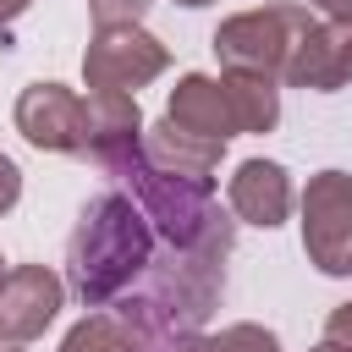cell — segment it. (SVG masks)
<instances>
[{
	"label": "cell",
	"mask_w": 352,
	"mask_h": 352,
	"mask_svg": "<svg viewBox=\"0 0 352 352\" xmlns=\"http://www.w3.org/2000/svg\"><path fill=\"white\" fill-rule=\"evenodd\" d=\"M176 6H187V11H198V6H214V0H176Z\"/></svg>",
	"instance_id": "23"
},
{
	"label": "cell",
	"mask_w": 352,
	"mask_h": 352,
	"mask_svg": "<svg viewBox=\"0 0 352 352\" xmlns=\"http://www.w3.org/2000/svg\"><path fill=\"white\" fill-rule=\"evenodd\" d=\"M302 253L319 275H352V176L319 170L302 192Z\"/></svg>",
	"instance_id": "6"
},
{
	"label": "cell",
	"mask_w": 352,
	"mask_h": 352,
	"mask_svg": "<svg viewBox=\"0 0 352 352\" xmlns=\"http://www.w3.org/2000/svg\"><path fill=\"white\" fill-rule=\"evenodd\" d=\"M286 82L308 88V94H341L352 82V22H341V16L314 22L292 50Z\"/></svg>",
	"instance_id": "10"
},
{
	"label": "cell",
	"mask_w": 352,
	"mask_h": 352,
	"mask_svg": "<svg viewBox=\"0 0 352 352\" xmlns=\"http://www.w3.org/2000/svg\"><path fill=\"white\" fill-rule=\"evenodd\" d=\"M60 302H66V280L50 264H16V270H6V280H0V341L22 346V341L44 336L55 324Z\"/></svg>",
	"instance_id": "8"
},
{
	"label": "cell",
	"mask_w": 352,
	"mask_h": 352,
	"mask_svg": "<svg viewBox=\"0 0 352 352\" xmlns=\"http://www.w3.org/2000/svg\"><path fill=\"white\" fill-rule=\"evenodd\" d=\"M28 6H33V0H0V33H6V28H11V22L28 11Z\"/></svg>",
	"instance_id": "21"
},
{
	"label": "cell",
	"mask_w": 352,
	"mask_h": 352,
	"mask_svg": "<svg viewBox=\"0 0 352 352\" xmlns=\"http://www.w3.org/2000/svg\"><path fill=\"white\" fill-rule=\"evenodd\" d=\"M121 182H126V198L148 214V226L165 248H204V242L236 236V220L220 209L214 182L176 176V170H160L148 160H138Z\"/></svg>",
	"instance_id": "3"
},
{
	"label": "cell",
	"mask_w": 352,
	"mask_h": 352,
	"mask_svg": "<svg viewBox=\"0 0 352 352\" xmlns=\"http://www.w3.org/2000/svg\"><path fill=\"white\" fill-rule=\"evenodd\" d=\"M308 6H319L324 16H341V22H352V0H308Z\"/></svg>",
	"instance_id": "20"
},
{
	"label": "cell",
	"mask_w": 352,
	"mask_h": 352,
	"mask_svg": "<svg viewBox=\"0 0 352 352\" xmlns=\"http://www.w3.org/2000/svg\"><path fill=\"white\" fill-rule=\"evenodd\" d=\"M16 198H22V170H16L11 154H0V214L16 209Z\"/></svg>",
	"instance_id": "19"
},
{
	"label": "cell",
	"mask_w": 352,
	"mask_h": 352,
	"mask_svg": "<svg viewBox=\"0 0 352 352\" xmlns=\"http://www.w3.org/2000/svg\"><path fill=\"white\" fill-rule=\"evenodd\" d=\"M220 88H226V104H231L236 132H275V121H280V88H275V77L226 72Z\"/></svg>",
	"instance_id": "14"
},
{
	"label": "cell",
	"mask_w": 352,
	"mask_h": 352,
	"mask_svg": "<svg viewBox=\"0 0 352 352\" xmlns=\"http://www.w3.org/2000/svg\"><path fill=\"white\" fill-rule=\"evenodd\" d=\"M60 352H126V336L116 330L110 314H82V319L66 330Z\"/></svg>",
	"instance_id": "16"
},
{
	"label": "cell",
	"mask_w": 352,
	"mask_h": 352,
	"mask_svg": "<svg viewBox=\"0 0 352 352\" xmlns=\"http://www.w3.org/2000/svg\"><path fill=\"white\" fill-rule=\"evenodd\" d=\"M226 198H231V214H236V220L275 231V226L292 214V176H286V165H275V160H242V165L231 170Z\"/></svg>",
	"instance_id": "11"
},
{
	"label": "cell",
	"mask_w": 352,
	"mask_h": 352,
	"mask_svg": "<svg viewBox=\"0 0 352 352\" xmlns=\"http://www.w3.org/2000/svg\"><path fill=\"white\" fill-rule=\"evenodd\" d=\"M16 132L44 154H88V99L66 82H28L16 94Z\"/></svg>",
	"instance_id": "7"
},
{
	"label": "cell",
	"mask_w": 352,
	"mask_h": 352,
	"mask_svg": "<svg viewBox=\"0 0 352 352\" xmlns=\"http://www.w3.org/2000/svg\"><path fill=\"white\" fill-rule=\"evenodd\" d=\"M143 110L138 94H94L88 99V154L104 176H126L143 160Z\"/></svg>",
	"instance_id": "9"
},
{
	"label": "cell",
	"mask_w": 352,
	"mask_h": 352,
	"mask_svg": "<svg viewBox=\"0 0 352 352\" xmlns=\"http://www.w3.org/2000/svg\"><path fill=\"white\" fill-rule=\"evenodd\" d=\"M187 352H280V336L275 330H264V324H253V319H242V324H226V330H204Z\"/></svg>",
	"instance_id": "15"
},
{
	"label": "cell",
	"mask_w": 352,
	"mask_h": 352,
	"mask_svg": "<svg viewBox=\"0 0 352 352\" xmlns=\"http://www.w3.org/2000/svg\"><path fill=\"white\" fill-rule=\"evenodd\" d=\"M170 66V50L138 28V22H121V28H94L88 50H82V82L94 94H138L148 88L160 72Z\"/></svg>",
	"instance_id": "5"
},
{
	"label": "cell",
	"mask_w": 352,
	"mask_h": 352,
	"mask_svg": "<svg viewBox=\"0 0 352 352\" xmlns=\"http://www.w3.org/2000/svg\"><path fill=\"white\" fill-rule=\"evenodd\" d=\"M165 121L182 126V132H192V138H209V143H231V138H236L226 88H220V77H204V72H187V77L170 88Z\"/></svg>",
	"instance_id": "12"
},
{
	"label": "cell",
	"mask_w": 352,
	"mask_h": 352,
	"mask_svg": "<svg viewBox=\"0 0 352 352\" xmlns=\"http://www.w3.org/2000/svg\"><path fill=\"white\" fill-rule=\"evenodd\" d=\"M324 341H336V346L352 352V302H336V308H330V319H324Z\"/></svg>",
	"instance_id": "18"
},
{
	"label": "cell",
	"mask_w": 352,
	"mask_h": 352,
	"mask_svg": "<svg viewBox=\"0 0 352 352\" xmlns=\"http://www.w3.org/2000/svg\"><path fill=\"white\" fill-rule=\"evenodd\" d=\"M0 280H6V258H0Z\"/></svg>",
	"instance_id": "25"
},
{
	"label": "cell",
	"mask_w": 352,
	"mask_h": 352,
	"mask_svg": "<svg viewBox=\"0 0 352 352\" xmlns=\"http://www.w3.org/2000/svg\"><path fill=\"white\" fill-rule=\"evenodd\" d=\"M314 352H346V346H336V341H319V346H314Z\"/></svg>",
	"instance_id": "22"
},
{
	"label": "cell",
	"mask_w": 352,
	"mask_h": 352,
	"mask_svg": "<svg viewBox=\"0 0 352 352\" xmlns=\"http://www.w3.org/2000/svg\"><path fill=\"white\" fill-rule=\"evenodd\" d=\"M154 253H160V236H154L148 214L126 192H99V198H88V209L77 214V226L66 236V280L82 308L104 314L143 280Z\"/></svg>",
	"instance_id": "2"
},
{
	"label": "cell",
	"mask_w": 352,
	"mask_h": 352,
	"mask_svg": "<svg viewBox=\"0 0 352 352\" xmlns=\"http://www.w3.org/2000/svg\"><path fill=\"white\" fill-rule=\"evenodd\" d=\"M231 242L236 236H220L204 248H165L160 242L143 280L121 302L104 308L116 319V330L126 336V352H187L204 336V324L226 292Z\"/></svg>",
	"instance_id": "1"
},
{
	"label": "cell",
	"mask_w": 352,
	"mask_h": 352,
	"mask_svg": "<svg viewBox=\"0 0 352 352\" xmlns=\"http://www.w3.org/2000/svg\"><path fill=\"white\" fill-rule=\"evenodd\" d=\"M143 11H148V0H88L94 28H121V22H138Z\"/></svg>",
	"instance_id": "17"
},
{
	"label": "cell",
	"mask_w": 352,
	"mask_h": 352,
	"mask_svg": "<svg viewBox=\"0 0 352 352\" xmlns=\"http://www.w3.org/2000/svg\"><path fill=\"white\" fill-rule=\"evenodd\" d=\"M308 6H253V11H236L214 28V55L226 72H258V77H275L286 82V66H292V50L297 38L308 33Z\"/></svg>",
	"instance_id": "4"
},
{
	"label": "cell",
	"mask_w": 352,
	"mask_h": 352,
	"mask_svg": "<svg viewBox=\"0 0 352 352\" xmlns=\"http://www.w3.org/2000/svg\"><path fill=\"white\" fill-rule=\"evenodd\" d=\"M0 352H22V346H0Z\"/></svg>",
	"instance_id": "24"
},
{
	"label": "cell",
	"mask_w": 352,
	"mask_h": 352,
	"mask_svg": "<svg viewBox=\"0 0 352 352\" xmlns=\"http://www.w3.org/2000/svg\"><path fill=\"white\" fill-rule=\"evenodd\" d=\"M220 154H226V143L192 138V132L170 126L165 116H160L154 126H143V160H148V165H160V170L198 176V182H214V170H220Z\"/></svg>",
	"instance_id": "13"
}]
</instances>
